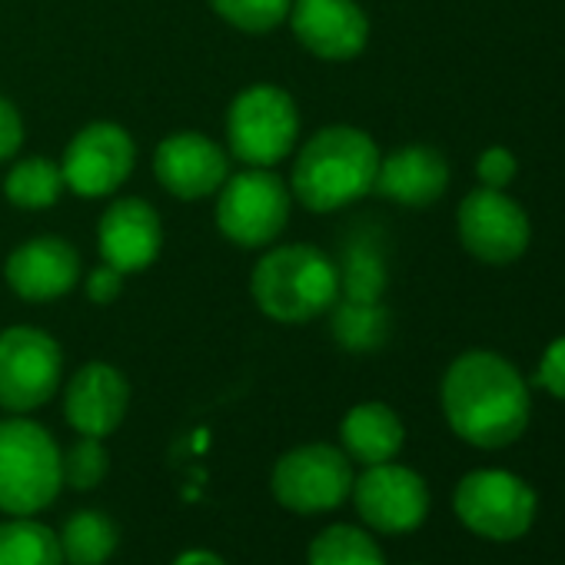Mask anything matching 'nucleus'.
I'll list each match as a JSON object with an SVG mask.
<instances>
[{
  "mask_svg": "<svg viewBox=\"0 0 565 565\" xmlns=\"http://www.w3.org/2000/svg\"><path fill=\"white\" fill-rule=\"evenodd\" d=\"M443 413L462 443L505 449L529 426V386L505 356L469 350L443 376Z\"/></svg>",
  "mask_w": 565,
  "mask_h": 565,
  "instance_id": "obj_1",
  "label": "nucleus"
},
{
  "mask_svg": "<svg viewBox=\"0 0 565 565\" xmlns=\"http://www.w3.org/2000/svg\"><path fill=\"white\" fill-rule=\"evenodd\" d=\"M380 160L370 134L356 127H327L300 150L294 193L313 213L340 210L373 190Z\"/></svg>",
  "mask_w": 565,
  "mask_h": 565,
  "instance_id": "obj_2",
  "label": "nucleus"
},
{
  "mask_svg": "<svg viewBox=\"0 0 565 565\" xmlns=\"http://www.w3.org/2000/svg\"><path fill=\"white\" fill-rule=\"evenodd\" d=\"M337 297L340 269L310 243L276 246L253 269V300L276 323H310L323 317Z\"/></svg>",
  "mask_w": 565,
  "mask_h": 565,
  "instance_id": "obj_3",
  "label": "nucleus"
},
{
  "mask_svg": "<svg viewBox=\"0 0 565 565\" xmlns=\"http://www.w3.org/2000/svg\"><path fill=\"white\" fill-rule=\"evenodd\" d=\"M64 486L54 436L31 419H0V512L38 515Z\"/></svg>",
  "mask_w": 565,
  "mask_h": 565,
  "instance_id": "obj_4",
  "label": "nucleus"
},
{
  "mask_svg": "<svg viewBox=\"0 0 565 565\" xmlns=\"http://www.w3.org/2000/svg\"><path fill=\"white\" fill-rule=\"evenodd\" d=\"M456 519L489 539V542H515L522 539L535 522V489L505 469H476L459 479L452 492Z\"/></svg>",
  "mask_w": 565,
  "mask_h": 565,
  "instance_id": "obj_5",
  "label": "nucleus"
},
{
  "mask_svg": "<svg viewBox=\"0 0 565 565\" xmlns=\"http://www.w3.org/2000/svg\"><path fill=\"white\" fill-rule=\"evenodd\" d=\"M300 134V114L287 90L259 84L243 90L226 114V137L236 160L249 167H273L290 157Z\"/></svg>",
  "mask_w": 565,
  "mask_h": 565,
  "instance_id": "obj_6",
  "label": "nucleus"
},
{
  "mask_svg": "<svg viewBox=\"0 0 565 565\" xmlns=\"http://www.w3.org/2000/svg\"><path fill=\"white\" fill-rule=\"evenodd\" d=\"M353 479L356 476L343 449L330 443H310L279 456L269 486L282 509L317 515V512L340 509L353 492Z\"/></svg>",
  "mask_w": 565,
  "mask_h": 565,
  "instance_id": "obj_7",
  "label": "nucleus"
},
{
  "mask_svg": "<svg viewBox=\"0 0 565 565\" xmlns=\"http://www.w3.org/2000/svg\"><path fill=\"white\" fill-rule=\"evenodd\" d=\"M64 373V356L54 337L34 327L0 333V406L31 413L54 399Z\"/></svg>",
  "mask_w": 565,
  "mask_h": 565,
  "instance_id": "obj_8",
  "label": "nucleus"
},
{
  "mask_svg": "<svg viewBox=\"0 0 565 565\" xmlns=\"http://www.w3.org/2000/svg\"><path fill=\"white\" fill-rule=\"evenodd\" d=\"M290 216V190L269 167L236 173L216 200V223L236 246L256 249L273 243Z\"/></svg>",
  "mask_w": 565,
  "mask_h": 565,
  "instance_id": "obj_9",
  "label": "nucleus"
},
{
  "mask_svg": "<svg viewBox=\"0 0 565 565\" xmlns=\"http://www.w3.org/2000/svg\"><path fill=\"white\" fill-rule=\"evenodd\" d=\"M353 505L360 519L386 535L416 532L429 515V486L416 469L380 462L366 466L360 479H353Z\"/></svg>",
  "mask_w": 565,
  "mask_h": 565,
  "instance_id": "obj_10",
  "label": "nucleus"
},
{
  "mask_svg": "<svg viewBox=\"0 0 565 565\" xmlns=\"http://www.w3.org/2000/svg\"><path fill=\"white\" fill-rule=\"evenodd\" d=\"M459 239L482 263H512L529 249L532 226L525 210L505 190L479 186L459 203Z\"/></svg>",
  "mask_w": 565,
  "mask_h": 565,
  "instance_id": "obj_11",
  "label": "nucleus"
},
{
  "mask_svg": "<svg viewBox=\"0 0 565 565\" xmlns=\"http://www.w3.org/2000/svg\"><path fill=\"white\" fill-rule=\"evenodd\" d=\"M137 160V147L130 134L117 124H90L84 127L67 153H64V183L81 196H104L117 190Z\"/></svg>",
  "mask_w": 565,
  "mask_h": 565,
  "instance_id": "obj_12",
  "label": "nucleus"
},
{
  "mask_svg": "<svg viewBox=\"0 0 565 565\" xmlns=\"http://www.w3.org/2000/svg\"><path fill=\"white\" fill-rule=\"evenodd\" d=\"M297 41L323 61H353L370 41V21L356 0H297Z\"/></svg>",
  "mask_w": 565,
  "mask_h": 565,
  "instance_id": "obj_13",
  "label": "nucleus"
},
{
  "mask_svg": "<svg viewBox=\"0 0 565 565\" xmlns=\"http://www.w3.org/2000/svg\"><path fill=\"white\" fill-rule=\"evenodd\" d=\"M81 279V256L67 239L41 236L21 243L8 259L11 290L28 303H51L67 297Z\"/></svg>",
  "mask_w": 565,
  "mask_h": 565,
  "instance_id": "obj_14",
  "label": "nucleus"
},
{
  "mask_svg": "<svg viewBox=\"0 0 565 565\" xmlns=\"http://www.w3.org/2000/svg\"><path fill=\"white\" fill-rule=\"evenodd\" d=\"M130 406V386L110 363H87L74 373L64 393V416L81 436H110Z\"/></svg>",
  "mask_w": 565,
  "mask_h": 565,
  "instance_id": "obj_15",
  "label": "nucleus"
},
{
  "mask_svg": "<svg viewBox=\"0 0 565 565\" xmlns=\"http://www.w3.org/2000/svg\"><path fill=\"white\" fill-rule=\"evenodd\" d=\"M157 180L180 200H200L223 186L226 157L203 134H173L157 147L153 157Z\"/></svg>",
  "mask_w": 565,
  "mask_h": 565,
  "instance_id": "obj_16",
  "label": "nucleus"
},
{
  "mask_svg": "<svg viewBox=\"0 0 565 565\" xmlns=\"http://www.w3.org/2000/svg\"><path fill=\"white\" fill-rule=\"evenodd\" d=\"M163 243V226L157 210L147 200L127 196L110 203L100 220V256L120 273L147 269Z\"/></svg>",
  "mask_w": 565,
  "mask_h": 565,
  "instance_id": "obj_17",
  "label": "nucleus"
},
{
  "mask_svg": "<svg viewBox=\"0 0 565 565\" xmlns=\"http://www.w3.org/2000/svg\"><path fill=\"white\" fill-rule=\"evenodd\" d=\"M449 186V163L433 147H403L380 160L373 190L403 206L436 203Z\"/></svg>",
  "mask_w": 565,
  "mask_h": 565,
  "instance_id": "obj_18",
  "label": "nucleus"
},
{
  "mask_svg": "<svg viewBox=\"0 0 565 565\" xmlns=\"http://www.w3.org/2000/svg\"><path fill=\"white\" fill-rule=\"evenodd\" d=\"M343 452L363 466L393 462L406 443L403 419L386 403H360L340 423Z\"/></svg>",
  "mask_w": 565,
  "mask_h": 565,
  "instance_id": "obj_19",
  "label": "nucleus"
},
{
  "mask_svg": "<svg viewBox=\"0 0 565 565\" xmlns=\"http://www.w3.org/2000/svg\"><path fill=\"white\" fill-rule=\"evenodd\" d=\"M61 552L71 565H107L117 552L120 532L117 522L100 509H81L74 512L61 529Z\"/></svg>",
  "mask_w": 565,
  "mask_h": 565,
  "instance_id": "obj_20",
  "label": "nucleus"
},
{
  "mask_svg": "<svg viewBox=\"0 0 565 565\" xmlns=\"http://www.w3.org/2000/svg\"><path fill=\"white\" fill-rule=\"evenodd\" d=\"M0 565H64L61 539L31 515L0 522Z\"/></svg>",
  "mask_w": 565,
  "mask_h": 565,
  "instance_id": "obj_21",
  "label": "nucleus"
},
{
  "mask_svg": "<svg viewBox=\"0 0 565 565\" xmlns=\"http://www.w3.org/2000/svg\"><path fill=\"white\" fill-rule=\"evenodd\" d=\"M307 565H386L376 539L360 525H327L307 552Z\"/></svg>",
  "mask_w": 565,
  "mask_h": 565,
  "instance_id": "obj_22",
  "label": "nucleus"
},
{
  "mask_svg": "<svg viewBox=\"0 0 565 565\" xmlns=\"http://www.w3.org/2000/svg\"><path fill=\"white\" fill-rule=\"evenodd\" d=\"M64 170L47 160V157H31L11 167L8 180H4V193L14 206L24 210H44L54 206L64 193Z\"/></svg>",
  "mask_w": 565,
  "mask_h": 565,
  "instance_id": "obj_23",
  "label": "nucleus"
},
{
  "mask_svg": "<svg viewBox=\"0 0 565 565\" xmlns=\"http://www.w3.org/2000/svg\"><path fill=\"white\" fill-rule=\"evenodd\" d=\"M333 337L350 353H373L390 337V313L380 303L343 300L333 313Z\"/></svg>",
  "mask_w": 565,
  "mask_h": 565,
  "instance_id": "obj_24",
  "label": "nucleus"
},
{
  "mask_svg": "<svg viewBox=\"0 0 565 565\" xmlns=\"http://www.w3.org/2000/svg\"><path fill=\"white\" fill-rule=\"evenodd\" d=\"M340 287H343L347 300H353V303H380L383 287H386V263L376 246L356 243L347 249Z\"/></svg>",
  "mask_w": 565,
  "mask_h": 565,
  "instance_id": "obj_25",
  "label": "nucleus"
},
{
  "mask_svg": "<svg viewBox=\"0 0 565 565\" xmlns=\"http://www.w3.org/2000/svg\"><path fill=\"white\" fill-rule=\"evenodd\" d=\"M213 11L246 34H266L287 21L294 0H210Z\"/></svg>",
  "mask_w": 565,
  "mask_h": 565,
  "instance_id": "obj_26",
  "label": "nucleus"
},
{
  "mask_svg": "<svg viewBox=\"0 0 565 565\" xmlns=\"http://www.w3.org/2000/svg\"><path fill=\"white\" fill-rule=\"evenodd\" d=\"M107 449L100 439L94 436H81L67 456H61V469H64V482L74 486V489H97L107 476Z\"/></svg>",
  "mask_w": 565,
  "mask_h": 565,
  "instance_id": "obj_27",
  "label": "nucleus"
},
{
  "mask_svg": "<svg viewBox=\"0 0 565 565\" xmlns=\"http://www.w3.org/2000/svg\"><path fill=\"white\" fill-rule=\"evenodd\" d=\"M476 173H479L482 186L505 190V186L515 180V173H519V163H515V157H512L505 147H489V150L479 157V163H476Z\"/></svg>",
  "mask_w": 565,
  "mask_h": 565,
  "instance_id": "obj_28",
  "label": "nucleus"
},
{
  "mask_svg": "<svg viewBox=\"0 0 565 565\" xmlns=\"http://www.w3.org/2000/svg\"><path fill=\"white\" fill-rule=\"evenodd\" d=\"M535 383H539L542 390H548L555 399H565V337L545 347V353H542V360H539Z\"/></svg>",
  "mask_w": 565,
  "mask_h": 565,
  "instance_id": "obj_29",
  "label": "nucleus"
},
{
  "mask_svg": "<svg viewBox=\"0 0 565 565\" xmlns=\"http://www.w3.org/2000/svg\"><path fill=\"white\" fill-rule=\"evenodd\" d=\"M21 140H24V124H21V114L14 110L11 100L0 97V160H8L21 150Z\"/></svg>",
  "mask_w": 565,
  "mask_h": 565,
  "instance_id": "obj_30",
  "label": "nucleus"
},
{
  "mask_svg": "<svg viewBox=\"0 0 565 565\" xmlns=\"http://www.w3.org/2000/svg\"><path fill=\"white\" fill-rule=\"evenodd\" d=\"M120 287H124V273L114 269V266H107V263L87 276V297H90L94 303H110V300H117Z\"/></svg>",
  "mask_w": 565,
  "mask_h": 565,
  "instance_id": "obj_31",
  "label": "nucleus"
},
{
  "mask_svg": "<svg viewBox=\"0 0 565 565\" xmlns=\"http://www.w3.org/2000/svg\"><path fill=\"white\" fill-rule=\"evenodd\" d=\"M173 565H226V562L210 548H186L183 555H177Z\"/></svg>",
  "mask_w": 565,
  "mask_h": 565,
  "instance_id": "obj_32",
  "label": "nucleus"
}]
</instances>
